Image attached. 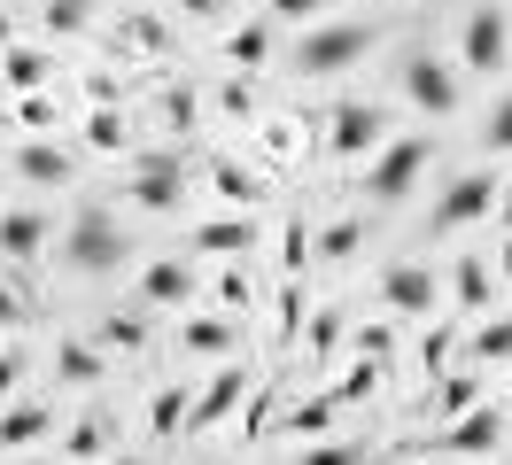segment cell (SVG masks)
<instances>
[{"mask_svg": "<svg viewBox=\"0 0 512 465\" xmlns=\"http://www.w3.org/2000/svg\"><path fill=\"white\" fill-rule=\"evenodd\" d=\"M125 256H132V241L117 233V217H109V210H78V217H70V233H63V264H70V272L109 279V272H125Z\"/></svg>", "mask_w": 512, "mask_h": 465, "instance_id": "6da1fadb", "label": "cell"}, {"mask_svg": "<svg viewBox=\"0 0 512 465\" xmlns=\"http://www.w3.org/2000/svg\"><path fill=\"white\" fill-rule=\"evenodd\" d=\"M396 86H404V101H412L419 117H458V101H466V86H458V62L427 55V47L396 62Z\"/></svg>", "mask_w": 512, "mask_h": 465, "instance_id": "7a4b0ae2", "label": "cell"}, {"mask_svg": "<svg viewBox=\"0 0 512 465\" xmlns=\"http://www.w3.org/2000/svg\"><path fill=\"white\" fill-rule=\"evenodd\" d=\"M365 47H373V24H311L295 39V70L303 78H342Z\"/></svg>", "mask_w": 512, "mask_h": 465, "instance_id": "3957f363", "label": "cell"}, {"mask_svg": "<svg viewBox=\"0 0 512 465\" xmlns=\"http://www.w3.org/2000/svg\"><path fill=\"white\" fill-rule=\"evenodd\" d=\"M497 194H505V179H489V171H458V179L435 194L427 225H435V233H466V225H481V217L497 210Z\"/></svg>", "mask_w": 512, "mask_h": 465, "instance_id": "277c9868", "label": "cell"}, {"mask_svg": "<svg viewBox=\"0 0 512 465\" xmlns=\"http://www.w3.org/2000/svg\"><path fill=\"white\" fill-rule=\"evenodd\" d=\"M427 163H435V140H419V132L412 140H388V148L373 155V171H365V194H373V202H404Z\"/></svg>", "mask_w": 512, "mask_h": 465, "instance_id": "5b68a950", "label": "cell"}, {"mask_svg": "<svg viewBox=\"0 0 512 465\" xmlns=\"http://www.w3.org/2000/svg\"><path fill=\"white\" fill-rule=\"evenodd\" d=\"M458 62L481 70V78L512 62V16L505 8H466V24H458Z\"/></svg>", "mask_w": 512, "mask_h": 465, "instance_id": "8992f818", "label": "cell"}, {"mask_svg": "<svg viewBox=\"0 0 512 465\" xmlns=\"http://www.w3.org/2000/svg\"><path fill=\"white\" fill-rule=\"evenodd\" d=\"M187 163H179V155H140V163H132V202H140V210H179V202H187Z\"/></svg>", "mask_w": 512, "mask_h": 465, "instance_id": "52a82bcc", "label": "cell"}, {"mask_svg": "<svg viewBox=\"0 0 512 465\" xmlns=\"http://www.w3.org/2000/svg\"><path fill=\"white\" fill-rule=\"evenodd\" d=\"M497 442H505L497 403H474V411H458V419L435 434V450H450V458H497Z\"/></svg>", "mask_w": 512, "mask_h": 465, "instance_id": "ba28073f", "label": "cell"}, {"mask_svg": "<svg viewBox=\"0 0 512 465\" xmlns=\"http://www.w3.org/2000/svg\"><path fill=\"white\" fill-rule=\"evenodd\" d=\"M326 148H334V155L388 148V117L373 109V101H334V124H326Z\"/></svg>", "mask_w": 512, "mask_h": 465, "instance_id": "9c48e42d", "label": "cell"}, {"mask_svg": "<svg viewBox=\"0 0 512 465\" xmlns=\"http://www.w3.org/2000/svg\"><path fill=\"white\" fill-rule=\"evenodd\" d=\"M381 303L396 310V318H427V310L443 303V287H435L427 264H388L381 272Z\"/></svg>", "mask_w": 512, "mask_h": 465, "instance_id": "30bf717a", "label": "cell"}, {"mask_svg": "<svg viewBox=\"0 0 512 465\" xmlns=\"http://www.w3.org/2000/svg\"><path fill=\"white\" fill-rule=\"evenodd\" d=\"M47 241H55V225L39 210H0V264H32Z\"/></svg>", "mask_w": 512, "mask_h": 465, "instance_id": "8fae6325", "label": "cell"}, {"mask_svg": "<svg viewBox=\"0 0 512 465\" xmlns=\"http://www.w3.org/2000/svg\"><path fill=\"white\" fill-rule=\"evenodd\" d=\"M47 427H55V411L47 403H0V458H16V450H32V442H47Z\"/></svg>", "mask_w": 512, "mask_h": 465, "instance_id": "7c38bea8", "label": "cell"}, {"mask_svg": "<svg viewBox=\"0 0 512 465\" xmlns=\"http://www.w3.org/2000/svg\"><path fill=\"white\" fill-rule=\"evenodd\" d=\"M16 171H24L32 186H70L78 179V155L55 148V140H24V148H16Z\"/></svg>", "mask_w": 512, "mask_h": 465, "instance_id": "4fadbf2b", "label": "cell"}, {"mask_svg": "<svg viewBox=\"0 0 512 465\" xmlns=\"http://www.w3.org/2000/svg\"><path fill=\"white\" fill-rule=\"evenodd\" d=\"M63 458H78V465L117 458V419H109V411H86V419H78V427L63 434Z\"/></svg>", "mask_w": 512, "mask_h": 465, "instance_id": "5bb4252c", "label": "cell"}, {"mask_svg": "<svg viewBox=\"0 0 512 465\" xmlns=\"http://www.w3.org/2000/svg\"><path fill=\"white\" fill-rule=\"evenodd\" d=\"M241 388H249V372H241V365H218V380H210V388L194 396V411H187V434H194V427H218L225 411L241 403Z\"/></svg>", "mask_w": 512, "mask_h": 465, "instance_id": "9a60e30c", "label": "cell"}, {"mask_svg": "<svg viewBox=\"0 0 512 465\" xmlns=\"http://www.w3.org/2000/svg\"><path fill=\"white\" fill-rule=\"evenodd\" d=\"M0 78H8V93H39L47 78H55V55H47V47H16V39H8V47H0Z\"/></svg>", "mask_w": 512, "mask_h": 465, "instance_id": "2e32d148", "label": "cell"}, {"mask_svg": "<svg viewBox=\"0 0 512 465\" xmlns=\"http://www.w3.org/2000/svg\"><path fill=\"white\" fill-rule=\"evenodd\" d=\"M194 248H202V256H249L256 248V217L241 210H225V217H210V225H202V233H194Z\"/></svg>", "mask_w": 512, "mask_h": 465, "instance_id": "e0dca14e", "label": "cell"}, {"mask_svg": "<svg viewBox=\"0 0 512 465\" xmlns=\"http://www.w3.org/2000/svg\"><path fill=\"white\" fill-rule=\"evenodd\" d=\"M187 295H194V272L179 264V256H163V264H148V272H140V303H148V310L187 303Z\"/></svg>", "mask_w": 512, "mask_h": 465, "instance_id": "ac0fdd59", "label": "cell"}, {"mask_svg": "<svg viewBox=\"0 0 512 465\" xmlns=\"http://www.w3.org/2000/svg\"><path fill=\"white\" fill-rule=\"evenodd\" d=\"M272 24H280L272 8H264L256 24H241L233 39H225V62H233V70H264V62H272Z\"/></svg>", "mask_w": 512, "mask_h": 465, "instance_id": "d6986e66", "label": "cell"}, {"mask_svg": "<svg viewBox=\"0 0 512 465\" xmlns=\"http://www.w3.org/2000/svg\"><path fill=\"white\" fill-rule=\"evenodd\" d=\"M450 295H458V310H474V318H489V295H497V279H489V264H481V256H458V272H450Z\"/></svg>", "mask_w": 512, "mask_h": 465, "instance_id": "ffe728a7", "label": "cell"}, {"mask_svg": "<svg viewBox=\"0 0 512 465\" xmlns=\"http://www.w3.org/2000/svg\"><path fill=\"white\" fill-rule=\"evenodd\" d=\"M101 365H109V357H101V349H86V341H55V372H63V380H70V388H94V380H101Z\"/></svg>", "mask_w": 512, "mask_h": 465, "instance_id": "44dd1931", "label": "cell"}, {"mask_svg": "<svg viewBox=\"0 0 512 465\" xmlns=\"http://www.w3.org/2000/svg\"><path fill=\"white\" fill-rule=\"evenodd\" d=\"M210 186H218L225 202H241V210H256V202H264V179H256V171H241V163H218V171H210Z\"/></svg>", "mask_w": 512, "mask_h": 465, "instance_id": "7402d4cb", "label": "cell"}, {"mask_svg": "<svg viewBox=\"0 0 512 465\" xmlns=\"http://www.w3.org/2000/svg\"><path fill=\"white\" fill-rule=\"evenodd\" d=\"M179 341H187L194 357H225V349H233V326H225V318H187Z\"/></svg>", "mask_w": 512, "mask_h": 465, "instance_id": "603a6c76", "label": "cell"}, {"mask_svg": "<svg viewBox=\"0 0 512 465\" xmlns=\"http://www.w3.org/2000/svg\"><path fill=\"white\" fill-rule=\"evenodd\" d=\"M474 365H512V318H481L474 326Z\"/></svg>", "mask_w": 512, "mask_h": 465, "instance_id": "cb8c5ba5", "label": "cell"}, {"mask_svg": "<svg viewBox=\"0 0 512 465\" xmlns=\"http://www.w3.org/2000/svg\"><path fill=\"white\" fill-rule=\"evenodd\" d=\"M140 341H148V318H140V310H109V318H101V349H109V357H117V349H140Z\"/></svg>", "mask_w": 512, "mask_h": 465, "instance_id": "d4e9b609", "label": "cell"}, {"mask_svg": "<svg viewBox=\"0 0 512 465\" xmlns=\"http://www.w3.org/2000/svg\"><path fill=\"white\" fill-rule=\"evenodd\" d=\"M334 411H342V396H311V403H295V411H288V427L303 434V442H319V434L334 427Z\"/></svg>", "mask_w": 512, "mask_h": 465, "instance_id": "484cf974", "label": "cell"}, {"mask_svg": "<svg viewBox=\"0 0 512 465\" xmlns=\"http://www.w3.org/2000/svg\"><path fill=\"white\" fill-rule=\"evenodd\" d=\"M39 16H47V31H55V39H78V31L94 24V0H47Z\"/></svg>", "mask_w": 512, "mask_h": 465, "instance_id": "4316f807", "label": "cell"}, {"mask_svg": "<svg viewBox=\"0 0 512 465\" xmlns=\"http://www.w3.org/2000/svg\"><path fill=\"white\" fill-rule=\"evenodd\" d=\"M187 411H194V403L179 396V388H163V396L148 403V434H187Z\"/></svg>", "mask_w": 512, "mask_h": 465, "instance_id": "83f0119b", "label": "cell"}, {"mask_svg": "<svg viewBox=\"0 0 512 465\" xmlns=\"http://www.w3.org/2000/svg\"><path fill=\"white\" fill-rule=\"evenodd\" d=\"M357 241H365V233H357V217H342V225H326V233H319V256H326V264H350Z\"/></svg>", "mask_w": 512, "mask_h": 465, "instance_id": "f1b7e54d", "label": "cell"}, {"mask_svg": "<svg viewBox=\"0 0 512 465\" xmlns=\"http://www.w3.org/2000/svg\"><path fill=\"white\" fill-rule=\"evenodd\" d=\"M86 140H94V148H132V124L117 117V109H94V117H86Z\"/></svg>", "mask_w": 512, "mask_h": 465, "instance_id": "f546056e", "label": "cell"}, {"mask_svg": "<svg viewBox=\"0 0 512 465\" xmlns=\"http://www.w3.org/2000/svg\"><path fill=\"white\" fill-rule=\"evenodd\" d=\"M295 465H373V450L365 442H319V450H303Z\"/></svg>", "mask_w": 512, "mask_h": 465, "instance_id": "4dcf8cb0", "label": "cell"}, {"mask_svg": "<svg viewBox=\"0 0 512 465\" xmlns=\"http://www.w3.org/2000/svg\"><path fill=\"white\" fill-rule=\"evenodd\" d=\"M481 148H489V155H512V93L489 109V124H481Z\"/></svg>", "mask_w": 512, "mask_h": 465, "instance_id": "1f68e13d", "label": "cell"}, {"mask_svg": "<svg viewBox=\"0 0 512 465\" xmlns=\"http://www.w3.org/2000/svg\"><path fill=\"white\" fill-rule=\"evenodd\" d=\"M264 8H272L280 24H319V16L334 8V0H264Z\"/></svg>", "mask_w": 512, "mask_h": 465, "instance_id": "d6a6232c", "label": "cell"}, {"mask_svg": "<svg viewBox=\"0 0 512 465\" xmlns=\"http://www.w3.org/2000/svg\"><path fill=\"white\" fill-rule=\"evenodd\" d=\"M24 365H32L24 349H0V403H8L16 388H24Z\"/></svg>", "mask_w": 512, "mask_h": 465, "instance_id": "836d02e7", "label": "cell"}, {"mask_svg": "<svg viewBox=\"0 0 512 465\" xmlns=\"http://www.w3.org/2000/svg\"><path fill=\"white\" fill-rule=\"evenodd\" d=\"M0 326H8V334H16V326H32V303H24L8 279H0Z\"/></svg>", "mask_w": 512, "mask_h": 465, "instance_id": "e575fe53", "label": "cell"}, {"mask_svg": "<svg viewBox=\"0 0 512 465\" xmlns=\"http://www.w3.org/2000/svg\"><path fill=\"white\" fill-rule=\"evenodd\" d=\"M443 411L458 419V411H474V372H458V380H443Z\"/></svg>", "mask_w": 512, "mask_h": 465, "instance_id": "d590c367", "label": "cell"}, {"mask_svg": "<svg viewBox=\"0 0 512 465\" xmlns=\"http://www.w3.org/2000/svg\"><path fill=\"white\" fill-rule=\"evenodd\" d=\"M450 349H458V334H450V326H435V334H427V341H419V357H427V365H443V357H450Z\"/></svg>", "mask_w": 512, "mask_h": 465, "instance_id": "8d00e7d4", "label": "cell"}, {"mask_svg": "<svg viewBox=\"0 0 512 465\" xmlns=\"http://www.w3.org/2000/svg\"><path fill=\"white\" fill-rule=\"evenodd\" d=\"M373 380H381V372H373V365H357L350 380H342V388H334V396H342V403H350V396H373Z\"/></svg>", "mask_w": 512, "mask_h": 465, "instance_id": "74e56055", "label": "cell"}, {"mask_svg": "<svg viewBox=\"0 0 512 465\" xmlns=\"http://www.w3.org/2000/svg\"><path fill=\"white\" fill-rule=\"evenodd\" d=\"M225 0H179V16H218Z\"/></svg>", "mask_w": 512, "mask_h": 465, "instance_id": "f35d334b", "label": "cell"}, {"mask_svg": "<svg viewBox=\"0 0 512 465\" xmlns=\"http://www.w3.org/2000/svg\"><path fill=\"white\" fill-rule=\"evenodd\" d=\"M497 217H505V225H512V179H505V194H497Z\"/></svg>", "mask_w": 512, "mask_h": 465, "instance_id": "ab89813d", "label": "cell"}, {"mask_svg": "<svg viewBox=\"0 0 512 465\" xmlns=\"http://www.w3.org/2000/svg\"><path fill=\"white\" fill-rule=\"evenodd\" d=\"M101 465H148V458H125V450H117V458H101Z\"/></svg>", "mask_w": 512, "mask_h": 465, "instance_id": "60d3db41", "label": "cell"}]
</instances>
